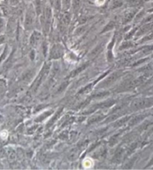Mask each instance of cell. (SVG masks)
Instances as JSON below:
<instances>
[{"mask_svg":"<svg viewBox=\"0 0 153 170\" xmlns=\"http://www.w3.org/2000/svg\"><path fill=\"white\" fill-rule=\"evenodd\" d=\"M63 48L58 44L54 45L50 52V59H58L63 55Z\"/></svg>","mask_w":153,"mask_h":170,"instance_id":"obj_6","label":"cell"},{"mask_svg":"<svg viewBox=\"0 0 153 170\" xmlns=\"http://www.w3.org/2000/svg\"><path fill=\"white\" fill-rule=\"evenodd\" d=\"M136 12H137V10L134 9V10H131V11H128V12L126 13L124 17H123V23L126 24V23H127V22H130V21L133 19L134 15H135Z\"/></svg>","mask_w":153,"mask_h":170,"instance_id":"obj_11","label":"cell"},{"mask_svg":"<svg viewBox=\"0 0 153 170\" xmlns=\"http://www.w3.org/2000/svg\"><path fill=\"white\" fill-rule=\"evenodd\" d=\"M41 34L38 32H34L30 37V43L32 46H37L41 40Z\"/></svg>","mask_w":153,"mask_h":170,"instance_id":"obj_9","label":"cell"},{"mask_svg":"<svg viewBox=\"0 0 153 170\" xmlns=\"http://www.w3.org/2000/svg\"><path fill=\"white\" fill-rule=\"evenodd\" d=\"M124 153L125 151L123 148H120V149L117 150L114 158H113V162L116 163V164H119V163L121 162L123 157H124Z\"/></svg>","mask_w":153,"mask_h":170,"instance_id":"obj_13","label":"cell"},{"mask_svg":"<svg viewBox=\"0 0 153 170\" xmlns=\"http://www.w3.org/2000/svg\"><path fill=\"white\" fill-rule=\"evenodd\" d=\"M1 51H2V49H1V48H0V52H1Z\"/></svg>","mask_w":153,"mask_h":170,"instance_id":"obj_43","label":"cell"},{"mask_svg":"<svg viewBox=\"0 0 153 170\" xmlns=\"http://www.w3.org/2000/svg\"><path fill=\"white\" fill-rule=\"evenodd\" d=\"M123 2L122 0H112L110 3V8L111 9H115V8H120L123 5Z\"/></svg>","mask_w":153,"mask_h":170,"instance_id":"obj_20","label":"cell"},{"mask_svg":"<svg viewBox=\"0 0 153 170\" xmlns=\"http://www.w3.org/2000/svg\"><path fill=\"white\" fill-rule=\"evenodd\" d=\"M68 84H69V82L66 81V82H64V83L63 84H61V86L60 88H59V90H58L59 93H61V92H62L64 90L65 88H66V86H67V85H68Z\"/></svg>","mask_w":153,"mask_h":170,"instance_id":"obj_38","label":"cell"},{"mask_svg":"<svg viewBox=\"0 0 153 170\" xmlns=\"http://www.w3.org/2000/svg\"><path fill=\"white\" fill-rule=\"evenodd\" d=\"M133 46L132 42H128V41H126V42H123L122 46H120V49H127L128 47H131Z\"/></svg>","mask_w":153,"mask_h":170,"instance_id":"obj_32","label":"cell"},{"mask_svg":"<svg viewBox=\"0 0 153 170\" xmlns=\"http://www.w3.org/2000/svg\"><path fill=\"white\" fill-rule=\"evenodd\" d=\"M134 160H135V158H133L132 159L130 160V161H128V162L126 163V164L125 165L124 168H126V169L131 168V166H132L133 164H134Z\"/></svg>","mask_w":153,"mask_h":170,"instance_id":"obj_35","label":"cell"},{"mask_svg":"<svg viewBox=\"0 0 153 170\" xmlns=\"http://www.w3.org/2000/svg\"><path fill=\"white\" fill-rule=\"evenodd\" d=\"M7 155L10 162H14L17 159V154L14 150L11 148H8L6 150Z\"/></svg>","mask_w":153,"mask_h":170,"instance_id":"obj_14","label":"cell"},{"mask_svg":"<svg viewBox=\"0 0 153 170\" xmlns=\"http://www.w3.org/2000/svg\"><path fill=\"white\" fill-rule=\"evenodd\" d=\"M102 118H103V116H102V115L94 116V117L89 119L88 124H92V123H94V122H96L100 121V120H101Z\"/></svg>","mask_w":153,"mask_h":170,"instance_id":"obj_26","label":"cell"},{"mask_svg":"<svg viewBox=\"0 0 153 170\" xmlns=\"http://www.w3.org/2000/svg\"><path fill=\"white\" fill-rule=\"evenodd\" d=\"M122 115V113H114V114H113V115H111L110 117H108L107 119H106V120L105 121V123H108V122H110L114 121V120H117V119H118L119 117H120V116Z\"/></svg>","mask_w":153,"mask_h":170,"instance_id":"obj_23","label":"cell"},{"mask_svg":"<svg viewBox=\"0 0 153 170\" xmlns=\"http://www.w3.org/2000/svg\"><path fill=\"white\" fill-rule=\"evenodd\" d=\"M5 28H6V23H5V20L2 17H0V35L3 33L5 31Z\"/></svg>","mask_w":153,"mask_h":170,"instance_id":"obj_27","label":"cell"},{"mask_svg":"<svg viewBox=\"0 0 153 170\" xmlns=\"http://www.w3.org/2000/svg\"><path fill=\"white\" fill-rule=\"evenodd\" d=\"M54 6L57 10H60L61 8V4L60 0H54Z\"/></svg>","mask_w":153,"mask_h":170,"instance_id":"obj_37","label":"cell"},{"mask_svg":"<svg viewBox=\"0 0 153 170\" xmlns=\"http://www.w3.org/2000/svg\"><path fill=\"white\" fill-rule=\"evenodd\" d=\"M51 114V111H48V112H45L44 113H43V115L40 116L39 117H38V119L36 120V122H40L42 121V120H44L45 118H46V117H48L49 115H50Z\"/></svg>","mask_w":153,"mask_h":170,"instance_id":"obj_30","label":"cell"},{"mask_svg":"<svg viewBox=\"0 0 153 170\" xmlns=\"http://www.w3.org/2000/svg\"><path fill=\"white\" fill-rule=\"evenodd\" d=\"M9 5L11 6H17L20 3L21 0H9Z\"/></svg>","mask_w":153,"mask_h":170,"instance_id":"obj_36","label":"cell"},{"mask_svg":"<svg viewBox=\"0 0 153 170\" xmlns=\"http://www.w3.org/2000/svg\"><path fill=\"white\" fill-rule=\"evenodd\" d=\"M8 55V46H5V49H4L3 52L0 55V65L2 64V62L5 60V58H7Z\"/></svg>","mask_w":153,"mask_h":170,"instance_id":"obj_22","label":"cell"},{"mask_svg":"<svg viewBox=\"0 0 153 170\" xmlns=\"http://www.w3.org/2000/svg\"><path fill=\"white\" fill-rule=\"evenodd\" d=\"M91 87H92V84L88 85V86H87V87H84L83 90H82L81 91H79V94H84V93H88V92L90 91V90H91Z\"/></svg>","mask_w":153,"mask_h":170,"instance_id":"obj_34","label":"cell"},{"mask_svg":"<svg viewBox=\"0 0 153 170\" xmlns=\"http://www.w3.org/2000/svg\"><path fill=\"white\" fill-rule=\"evenodd\" d=\"M30 58H31V59H32V60H33L34 58H35V52H34V51H32V52H31Z\"/></svg>","mask_w":153,"mask_h":170,"instance_id":"obj_41","label":"cell"},{"mask_svg":"<svg viewBox=\"0 0 153 170\" xmlns=\"http://www.w3.org/2000/svg\"><path fill=\"white\" fill-rule=\"evenodd\" d=\"M70 2H71V0H62V5H63L64 9H69V7H70Z\"/></svg>","mask_w":153,"mask_h":170,"instance_id":"obj_29","label":"cell"},{"mask_svg":"<svg viewBox=\"0 0 153 170\" xmlns=\"http://www.w3.org/2000/svg\"><path fill=\"white\" fill-rule=\"evenodd\" d=\"M142 2L141 0H128L127 1V5L128 7H135L139 5Z\"/></svg>","mask_w":153,"mask_h":170,"instance_id":"obj_24","label":"cell"},{"mask_svg":"<svg viewBox=\"0 0 153 170\" xmlns=\"http://www.w3.org/2000/svg\"><path fill=\"white\" fill-rule=\"evenodd\" d=\"M69 22H70V14L68 12H64L62 14L61 17L60 19V25H59V28H60L61 32H64L66 27L69 25Z\"/></svg>","mask_w":153,"mask_h":170,"instance_id":"obj_5","label":"cell"},{"mask_svg":"<svg viewBox=\"0 0 153 170\" xmlns=\"http://www.w3.org/2000/svg\"><path fill=\"white\" fill-rule=\"evenodd\" d=\"M114 26H115V22H110L107 25L105 26V28L103 29V31L102 32V33H104V32H108V31H110L111 29H113V28H114Z\"/></svg>","mask_w":153,"mask_h":170,"instance_id":"obj_28","label":"cell"},{"mask_svg":"<svg viewBox=\"0 0 153 170\" xmlns=\"http://www.w3.org/2000/svg\"><path fill=\"white\" fill-rule=\"evenodd\" d=\"M79 154H80V148H73L67 154V158L69 161H75L79 158Z\"/></svg>","mask_w":153,"mask_h":170,"instance_id":"obj_12","label":"cell"},{"mask_svg":"<svg viewBox=\"0 0 153 170\" xmlns=\"http://www.w3.org/2000/svg\"><path fill=\"white\" fill-rule=\"evenodd\" d=\"M81 0H73V8L75 13H77L80 8Z\"/></svg>","mask_w":153,"mask_h":170,"instance_id":"obj_25","label":"cell"},{"mask_svg":"<svg viewBox=\"0 0 153 170\" xmlns=\"http://www.w3.org/2000/svg\"><path fill=\"white\" fill-rule=\"evenodd\" d=\"M114 103H115V101H114V100H110V101H107V102H102V103H100V104H96V105L93 106V107H92V108L90 109V110H88L87 111H86V113H90V112L94 111V110H96V109L105 108V107H110L111 105H113Z\"/></svg>","mask_w":153,"mask_h":170,"instance_id":"obj_8","label":"cell"},{"mask_svg":"<svg viewBox=\"0 0 153 170\" xmlns=\"http://www.w3.org/2000/svg\"><path fill=\"white\" fill-rule=\"evenodd\" d=\"M152 24H148V25H144V27H142V28L139 30V32H137V36H139V35H142V34L146 33L147 32L149 31L150 29H152Z\"/></svg>","mask_w":153,"mask_h":170,"instance_id":"obj_18","label":"cell"},{"mask_svg":"<svg viewBox=\"0 0 153 170\" xmlns=\"http://www.w3.org/2000/svg\"><path fill=\"white\" fill-rule=\"evenodd\" d=\"M5 40H6V37H5V35H0V45L5 43Z\"/></svg>","mask_w":153,"mask_h":170,"instance_id":"obj_39","label":"cell"},{"mask_svg":"<svg viewBox=\"0 0 153 170\" xmlns=\"http://www.w3.org/2000/svg\"><path fill=\"white\" fill-rule=\"evenodd\" d=\"M130 119H131V117H124V118L120 119V120H118V121L114 123V127L117 128V127H120V126L123 125H125V123L126 122H128Z\"/></svg>","mask_w":153,"mask_h":170,"instance_id":"obj_17","label":"cell"},{"mask_svg":"<svg viewBox=\"0 0 153 170\" xmlns=\"http://www.w3.org/2000/svg\"><path fill=\"white\" fill-rule=\"evenodd\" d=\"M87 63H85V64L82 65V66H80V67L78 68V69H75V70H73V72H72V73H70V75H69V77L73 78V77H75V76H76L78 74H79V73H80L81 72H82V71L84 70V69H85V68L87 67Z\"/></svg>","mask_w":153,"mask_h":170,"instance_id":"obj_16","label":"cell"},{"mask_svg":"<svg viewBox=\"0 0 153 170\" xmlns=\"http://www.w3.org/2000/svg\"><path fill=\"white\" fill-rule=\"evenodd\" d=\"M0 169H2V165L0 164Z\"/></svg>","mask_w":153,"mask_h":170,"instance_id":"obj_42","label":"cell"},{"mask_svg":"<svg viewBox=\"0 0 153 170\" xmlns=\"http://www.w3.org/2000/svg\"><path fill=\"white\" fill-rule=\"evenodd\" d=\"M49 70H50V63H46L43 67V69H42V70H41L38 78L37 79L35 84H34V90H36L40 85V84L46 79V76L49 74Z\"/></svg>","mask_w":153,"mask_h":170,"instance_id":"obj_2","label":"cell"},{"mask_svg":"<svg viewBox=\"0 0 153 170\" xmlns=\"http://www.w3.org/2000/svg\"><path fill=\"white\" fill-rule=\"evenodd\" d=\"M34 22V14L32 11H28L25 16V27L27 29H29L33 25Z\"/></svg>","mask_w":153,"mask_h":170,"instance_id":"obj_10","label":"cell"},{"mask_svg":"<svg viewBox=\"0 0 153 170\" xmlns=\"http://www.w3.org/2000/svg\"><path fill=\"white\" fill-rule=\"evenodd\" d=\"M143 81L142 78H139L137 79H132V80H128L126 81V84L124 85H123L121 87L122 90H120V91H128V90H133L134 88H135L136 87L139 86L141 84Z\"/></svg>","mask_w":153,"mask_h":170,"instance_id":"obj_3","label":"cell"},{"mask_svg":"<svg viewBox=\"0 0 153 170\" xmlns=\"http://www.w3.org/2000/svg\"><path fill=\"white\" fill-rule=\"evenodd\" d=\"M35 5H36V11L37 14L39 15L41 12V2L40 0H36L35 1Z\"/></svg>","mask_w":153,"mask_h":170,"instance_id":"obj_31","label":"cell"},{"mask_svg":"<svg viewBox=\"0 0 153 170\" xmlns=\"http://www.w3.org/2000/svg\"><path fill=\"white\" fill-rule=\"evenodd\" d=\"M144 117H145V116L140 115V116H137V117H133V118L131 120V121L129 122V125L133 126V125H134L137 124L139 122L141 121V120L144 118Z\"/></svg>","mask_w":153,"mask_h":170,"instance_id":"obj_19","label":"cell"},{"mask_svg":"<svg viewBox=\"0 0 153 170\" xmlns=\"http://www.w3.org/2000/svg\"><path fill=\"white\" fill-rule=\"evenodd\" d=\"M137 30V28H134V29H133L132 31H131V32H130V33H128V35H127V36L126 37V39H129L130 37H131L133 36V35H134V33L135 32V31Z\"/></svg>","mask_w":153,"mask_h":170,"instance_id":"obj_40","label":"cell"},{"mask_svg":"<svg viewBox=\"0 0 153 170\" xmlns=\"http://www.w3.org/2000/svg\"><path fill=\"white\" fill-rule=\"evenodd\" d=\"M62 110H63V109L61 108L60 110H58V112L56 113V114L55 115V117H54L53 118H52V120H51L49 122V123H48V125H47L48 128L50 127V126H52V125H53L54 123H55V122L58 120V118H59V117H60V115H61V113Z\"/></svg>","mask_w":153,"mask_h":170,"instance_id":"obj_21","label":"cell"},{"mask_svg":"<svg viewBox=\"0 0 153 170\" xmlns=\"http://www.w3.org/2000/svg\"><path fill=\"white\" fill-rule=\"evenodd\" d=\"M153 104V100L151 99H136L133 100L131 104V107L132 110H140V109L147 107Z\"/></svg>","mask_w":153,"mask_h":170,"instance_id":"obj_1","label":"cell"},{"mask_svg":"<svg viewBox=\"0 0 153 170\" xmlns=\"http://www.w3.org/2000/svg\"><path fill=\"white\" fill-rule=\"evenodd\" d=\"M51 19H52V11H51L49 7H46V8H45L44 14H43V22H44L45 30H46V32L49 31Z\"/></svg>","mask_w":153,"mask_h":170,"instance_id":"obj_7","label":"cell"},{"mask_svg":"<svg viewBox=\"0 0 153 170\" xmlns=\"http://www.w3.org/2000/svg\"><path fill=\"white\" fill-rule=\"evenodd\" d=\"M137 143H134L131 144V146L129 147V148L128 149V151H127V154H131V153H132L133 151H134V150H135V148H137Z\"/></svg>","mask_w":153,"mask_h":170,"instance_id":"obj_33","label":"cell"},{"mask_svg":"<svg viewBox=\"0 0 153 170\" xmlns=\"http://www.w3.org/2000/svg\"><path fill=\"white\" fill-rule=\"evenodd\" d=\"M104 45H105L104 42L99 44L98 46H96V47L95 48V49H93V50L91 52H90V55H89V56H90V58H93V57L96 56V55H98V54H100V52L102 51L103 48H104Z\"/></svg>","mask_w":153,"mask_h":170,"instance_id":"obj_15","label":"cell"},{"mask_svg":"<svg viewBox=\"0 0 153 170\" xmlns=\"http://www.w3.org/2000/svg\"><path fill=\"white\" fill-rule=\"evenodd\" d=\"M121 75H122L121 71H117V72H114V73H113L112 74L110 75V76H109L108 77L107 79H106L104 81H103L102 83L100 84V87H101L102 88L108 87V86L112 84L114 81H116L117 79H119V78L121 76Z\"/></svg>","mask_w":153,"mask_h":170,"instance_id":"obj_4","label":"cell"}]
</instances>
